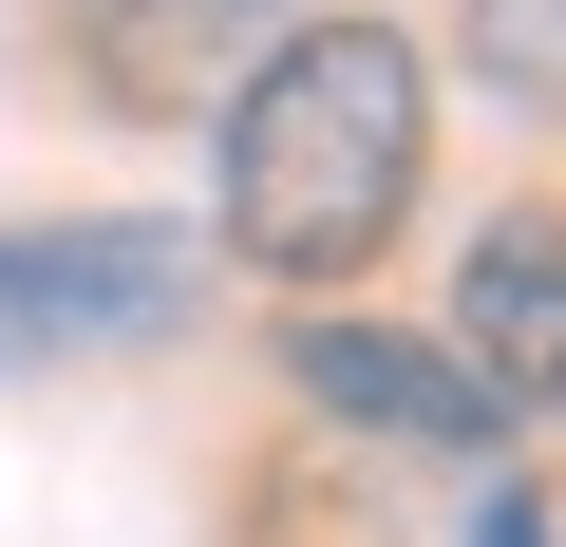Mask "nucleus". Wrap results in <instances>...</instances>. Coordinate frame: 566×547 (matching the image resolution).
I'll use <instances>...</instances> for the list:
<instances>
[{"label":"nucleus","instance_id":"obj_1","mask_svg":"<svg viewBox=\"0 0 566 547\" xmlns=\"http://www.w3.org/2000/svg\"><path fill=\"white\" fill-rule=\"evenodd\" d=\"M416 151H434L416 39L397 20H303L227 95V245L264 264V284H359V264L416 227Z\"/></svg>","mask_w":566,"mask_h":547},{"label":"nucleus","instance_id":"obj_2","mask_svg":"<svg viewBox=\"0 0 566 547\" xmlns=\"http://www.w3.org/2000/svg\"><path fill=\"white\" fill-rule=\"evenodd\" d=\"M170 322H189V245H170V227H133V208L0 227V378L114 359V340H170Z\"/></svg>","mask_w":566,"mask_h":547},{"label":"nucleus","instance_id":"obj_3","mask_svg":"<svg viewBox=\"0 0 566 547\" xmlns=\"http://www.w3.org/2000/svg\"><path fill=\"white\" fill-rule=\"evenodd\" d=\"M283 397H322V415L378 434V453H491V434H510V397H491L453 340H378V322H303V340H283Z\"/></svg>","mask_w":566,"mask_h":547},{"label":"nucleus","instance_id":"obj_4","mask_svg":"<svg viewBox=\"0 0 566 547\" xmlns=\"http://www.w3.org/2000/svg\"><path fill=\"white\" fill-rule=\"evenodd\" d=\"M472 378L491 397H528V415H566V208H510V227H472Z\"/></svg>","mask_w":566,"mask_h":547},{"label":"nucleus","instance_id":"obj_5","mask_svg":"<svg viewBox=\"0 0 566 547\" xmlns=\"http://www.w3.org/2000/svg\"><path fill=\"white\" fill-rule=\"evenodd\" d=\"M453 39H472V76H491L510 114L566 133V0H453Z\"/></svg>","mask_w":566,"mask_h":547},{"label":"nucleus","instance_id":"obj_6","mask_svg":"<svg viewBox=\"0 0 566 547\" xmlns=\"http://www.w3.org/2000/svg\"><path fill=\"white\" fill-rule=\"evenodd\" d=\"M472 547H547V509H528V491H491V528H472Z\"/></svg>","mask_w":566,"mask_h":547},{"label":"nucleus","instance_id":"obj_7","mask_svg":"<svg viewBox=\"0 0 566 547\" xmlns=\"http://www.w3.org/2000/svg\"><path fill=\"white\" fill-rule=\"evenodd\" d=\"M151 20H227V0H151Z\"/></svg>","mask_w":566,"mask_h":547}]
</instances>
